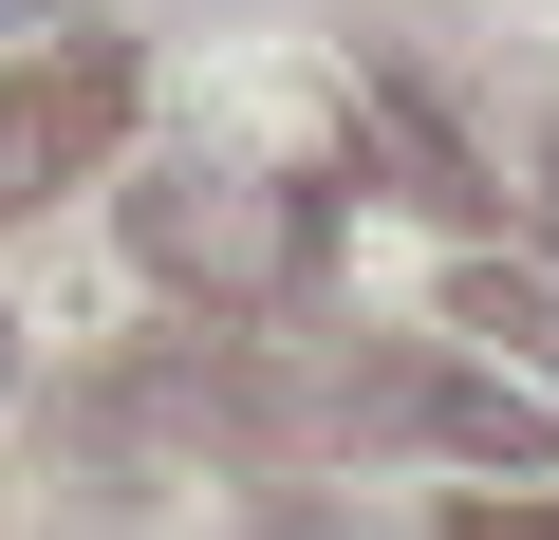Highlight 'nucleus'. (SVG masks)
I'll list each match as a JSON object with an SVG mask.
<instances>
[{
    "label": "nucleus",
    "mask_w": 559,
    "mask_h": 540,
    "mask_svg": "<svg viewBox=\"0 0 559 540\" xmlns=\"http://www.w3.org/2000/svg\"><path fill=\"white\" fill-rule=\"evenodd\" d=\"M373 131L411 149V205H448V224H485V205H503V187H485V149H448V112H429L411 75H373Z\"/></svg>",
    "instance_id": "nucleus-5"
},
{
    "label": "nucleus",
    "mask_w": 559,
    "mask_h": 540,
    "mask_svg": "<svg viewBox=\"0 0 559 540\" xmlns=\"http://www.w3.org/2000/svg\"><path fill=\"white\" fill-rule=\"evenodd\" d=\"M448 540H559V484H466Z\"/></svg>",
    "instance_id": "nucleus-6"
},
{
    "label": "nucleus",
    "mask_w": 559,
    "mask_h": 540,
    "mask_svg": "<svg viewBox=\"0 0 559 540\" xmlns=\"http://www.w3.org/2000/svg\"><path fill=\"white\" fill-rule=\"evenodd\" d=\"M261 540H373V521H336V503H261Z\"/></svg>",
    "instance_id": "nucleus-7"
},
{
    "label": "nucleus",
    "mask_w": 559,
    "mask_h": 540,
    "mask_svg": "<svg viewBox=\"0 0 559 540\" xmlns=\"http://www.w3.org/2000/svg\"><path fill=\"white\" fill-rule=\"evenodd\" d=\"M20 20H57V0H0V38H20Z\"/></svg>",
    "instance_id": "nucleus-8"
},
{
    "label": "nucleus",
    "mask_w": 559,
    "mask_h": 540,
    "mask_svg": "<svg viewBox=\"0 0 559 540\" xmlns=\"http://www.w3.org/2000/svg\"><path fill=\"white\" fill-rule=\"evenodd\" d=\"M131 242L168 261L205 317H261V299H299V261H318V187H261V168H150V187H131Z\"/></svg>",
    "instance_id": "nucleus-1"
},
{
    "label": "nucleus",
    "mask_w": 559,
    "mask_h": 540,
    "mask_svg": "<svg viewBox=\"0 0 559 540\" xmlns=\"http://www.w3.org/2000/svg\"><path fill=\"white\" fill-rule=\"evenodd\" d=\"M131 131V38H57L20 57V94H0V224H38L57 187H94Z\"/></svg>",
    "instance_id": "nucleus-2"
},
{
    "label": "nucleus",
    "mask_w": 559,
    "mask_h": 540,
    "mask_svg": "<svg viewBox=\"0 0 559 540\" xmlns=\"http://www.w3.org/2000/svg\"><path fill=\"white\" fill-rule=\"evenodd\" d=\"M448 336L485 373H540V410H559V280H540V261H466V280H448Z\"/></svg>",
    "instance_id": "nucleus-4"
},
{
    "label": "nucleus",
    "mask_w": 559,
    "mask_h": 540,
    "mask_svg": "<svg viewBox=\"0 0 559 540\" xmlns=\"http://www.w3.org/2000/svg\"><path fill=\"white\" fill-rule=\"evenodd\" d=\"M0 373H20V317H0Z\"/></svg>",
    "instance_id": "nucleus-9"
},
{
    "label": "nucleus",
    "mask_w": 559,
    "mask_h": 540,
    "mask_svg": "<svg viewBox=\"0 0 559 540\" xmlns=\"http://www.w3.org/2000/svg\"><path fill=\"white\" fill-rule=\"evenodd\" d=\"M373 429L429 447V466H485V484H559V410H540L522 373H485V355H411V373L373 392Z\"/></svg>",
    "instance_id": "nucleus-3"
}]
</instances>
